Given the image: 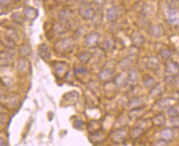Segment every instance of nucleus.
<instances>
[{"mask_svg": "<svg viewBox=\"0 0 179 146\" xmlns=\"http://www.w3.org/2000/svg\"><path fill=\"white\" fill-rule=\"evenodd\" d=\"M75 47V41L72 38H63L58 39L54 44V50L59 54H67L72 51Z\"/></svg>", "mask_w": 179, "mask_h": 146, "instance_id": "obj_1", "label": "nucleus"}, {"mask_svg": "<svg viewBox=\"0 0 179 146\" xmlns=\"http://www.w3.org/2000/svg\"><path fill=\"white\" fill-rule=\"evenodd\" d=\"M127 136H128L127 127H118V129L114 130L111 132L109 135V138L113 143L115 144H119L125 141Z\"/></svg>", "mask_w": 179, "mask_h": 146, "instance_id": "obj_2", "label": "nucleus"}, {"mask_svg": "<svg viewBox=\"0 0 179 146\" xmlns=\"http://www.w3.org/2000/svg\"><path fill=\"white\" fill-rule=\"evenodd\" d=\"M53 67H54V74L57 78L59 79L66 78L69 71L68 64L64 62H54L53 63Z\"/></svg>", "mask_w": 179, "mask_h": 146, "instance_id": "obj_3", "label": "nucleus"}, {"mask_svg": "<svg viewBox=\"0 0 179 146\" xmlns=\"http://www.w3.org/2000/svg\"><path fill=\"white\" fill-rule=\"evenodd\" d=\"M78 13L84 20H93L96 17V11L88 3L81 4L78 9Z\"/></svg>", "mask_w": 179, "mask_h": 146, "instance_id": "obj_4", "label": "nucleus"}, {"mask_svg": "<svg viewBox=\"0 0 179 146\" xmlns=\"http://www.w3.org/2000/svg\"><path fill=\"white\" fill-rule=\"evenodd\" d=\"M101 35L97 32H92L90 33L86 36V46L90 48H96L98 46L100 41Z\"/></svg>", "mask_w": 179, "mask_h": 146, "instance_id": "obj_5", "label": "nucleus"}, {"mask_svg": "<svg viewBox=\"0 0 179 146\" xmlns=\"http://www.w3.org/2000/svg\"><path fill=\"white\" fill-rule=\"evenodd\" d=\"M98 79L102 82H107L114 76V71L110 68H104L98 73Z\"/></svg>", "mask_w": 179, "mask_h": 146, "instance_id": "obj_6", "label": "nucleus"}, {"mask_svg": "<svg viewBox=\"0 0 179 146\" xmlns=\"http://www.w3.org/2000/svg\"><path fill=\"white\" fill-rule=\"evenodd\" d=\"M168 21L171 23V24H177L179 23V16L178 12L176 7H170L168 6Z\"/></svg>", "mask_w": 179, "mask_h": 146, "instance_id": "obj_7", "label": "nucleus"}, {"mask_svg": "<svg viewBox=\"0 0 179 146\" xmlns=\"http://www.w3.org/2000/svg\"><path fill=\"white\" fill-rule=\"evenodd\" d=\"M131 40L132 42V44L134 47L139 48L141 47L145 43V37L141 33L138 31L133 32L131 35Z\"/></svg>", "mask_w": 179, "mask_h": 146, "instance_id": "obj_8", "label": "nucleus"}, {"mask_svg": "<svg viewBox=\"0 0 179 146\" xmlns=\"http://www.w3.org/2000/svg\"><path fill=\"white\" fill-rule=\"evenodd\" d=\"M17 68L20 74L26 75L28 72L30 68V63L28 60L26 59H25V58L18 59L17 63Z\"/></svg>", "mask_w": 179, "mask_h": 146, "instance_id": "obj_9", "label": "nucleus"}, {"mask_svg": "<svg viewBox=\"0 0 179 146\" xmlns=\"http://www.w3.org/2000/svg\"><path fill=\"white\" fill-rule=\"evenodd\" d=\"M120 16V10L118 7H112L108 8L106 12V18L108 22H116Z\"/></svg>", "mask_w": 179, "mask_h": 146, "instance_id": "obj_10", "label": "nucleus"}, {"mask_svg": "<svg viewBox=\"0 0 179 146\" xmlns=\"http://www.w3.org/2000/svg\"><path fill=\"white\" fill-rule=\"evenodd\" d=\"M104 133L103 132H101L100 130L94 132H90V140L94 144H101L104 141Z\"/></svg>", "mask_w": 179, "mask_h": 146, "instance_id": "obj_11", "label": "nucleus"}, {"mask_svg": "<svg viewBox=\"0 0 179 146\" xmlns=\"http://www.w3.org/2000/svg\"><path fill=\"white\" fill-rule=\"evenodd\" d=\"M38 54L44 60H49L51 58V51L46 44H41L38 47Z\"/></svg>", "mask_w": 179, "mask_h": 146, "instance_id": "obj_12", "label": "nucleus"}, {"mask_svg": "<svg viewBox=\"0 0 179 146\" xmlns=\"http://www.w3.org/2000/svg\"><path fill=\"white\" fill-rule=\"evenodd\" d=\"M53 31L55 34L57 35H63L67 32V28L64 24V22H55L53 26Z\"/></svg>", "mask_w": 179, "mask_h": 146, "instance_id": "obj_13", "label": "nucleus"}, {"mask_svg": "<svg viewBox=\"0 0 179 146\" xmlns=\"http://www.w3.org/2000/svg\"><path fill=\"white\" fill-rule=\"evenodd\" d=\"M71 16H72V11L69 8H63L61 9L59 12L58 14V18H59V22H64L66 23L71 19Z\"/></svg>", "mask_w": 179, "mask_h": 146, "instance_id": "obj_14", "label": "nucleus"}, {"mask_svg": "<svg viewBox=\"0 0 179 146\" xmlns=\"http://www.w3.org/2000/svg\"><path fill=\"white\" fill-rule=\"evenodd\" d=\"M165 71L167 74L176 75L179 73V65L173 61L168 62L165 65Z\"/></svg>", "mask_w": 179, "mask_h": 146, "instance_id": "obj_15", "label": "nucleus"}, {"mask_svg": "<svg viewBox=\"0 0 179 146\" xmlns=\"http://www.w3.org/2000/svg\"><path fill=\"white\" fill-rule=\"evenodd\" d=\"M113 82L116 85V86H119V87H125L128 85V75L124 72L119 73L113 79Z\"/></svg>", "mask_w": 179, "mask_h": 146, "instance_id": "obj_16", "label": "nucleus"}, {"mask_svg": "<svg viewBox=\"0 0 179 146\" xmlns=\"http://www.w3.org/2000/svg\"><path fill=\"white\" fill-rule=\"evenodd\" d=\"M160 62L157 57L155 56H150L146 60V63L145 67H147L149 70H157L160 67Z\"/></svg>", "mask_w": 179, "mask_h": 146, "instance_id": "obj_17", "label": "nucleus"}, {"mask_svg": "<svg viewBox=\"0 0 179 146\" xmlns=\"http://www.w3.org/2000/svg\"><path fill=\"white\" fill-rule=\"evenodd\" d=\"M145 106V100L143 98L140 97H134L131 99L128 103V107L132 108H135V107H144Z\"/></svg>", "mask_w": 179, "mask_h": 146, "instance_id": "obj_18", "label": "nucleus"}, {"mask_svg": "<svg viewBox=\"0 0 179 146\" xmlns=\"http://www.w3.org/2000/svg\"><path fill=\"white\" fill-rule=\"evenodd\" d=\"M133 63L132 57H126L123 59L119 63H118V66L121 68V70L123 71H126L131 69L132 65Z\"/></svg>", "mask_w": 179, "mask_h": 146, "instance_id": "obj_19", "label": "nucleus"}, {"mask_svg": "<svg viewBox=\"0 0 179 146\" xmlns=\"http://www.w3.org/2000/svg\"><path fill=\"white\" fill-rule=\"evenodd\" d=\"M149 32L153 37L160 38L164 34V29L160 25H152L149 28Z\"/></svg>", "mask_w": 179, "mask_h": 146, "instance_id": "obj_20", "label": "nucleus"}, {"mask_svg": "<svg viewBox=\"0 0 179 146\" xmlns=\"http://www.w3.org/2000/svg\"><path fill=\"white\" fill-rule=\"evenodd\" d=\"M145 129L140 127V126L133 127L130 132V138L133 140H136L145 134Z\"/></svg>", "mask_w": 179, "mask_h": 146, "instance_id": "obj_21", "label": "nucleus"}, {"mask_svg": "<svg viewBox=\"0 0 179 146\" xmlns=\"http://www.w3.org/2000/svg\"><path fill=\"white\" fill-rule=\"evenodd\" d=\"M104 92L107 97H113V95H115L116 85L114 82H111L110 80L107 81L104 84Z\"/></svg>", "mask_w": 179, "mask_h": 146, "instance_id": "obj_22", "label": "nucleus"}, {"mask_svg": "<svg viewBox=\"0 0 179 146\" xmlns=\"http://www.w3.org/2000/svg\"><path fill=\"white\" fill-rule=\"evenodd\" d=\"M151 123L153 126L157 127H161L165 126L166 123V118H165V115L163 113H159V114L155 115L151 120Z\"/></svg>", "mask_w": 179, "mask_h": 146, "instance_id": "obj_23", "label": "nucleus"}, {"mask_svg": "<svg viewBox=\"0 0 179 146\" xmlns=\"http://www.w3.org/2000/svg\"><path fill=\"white\" fill-rule=\"evenodd\" d=\"M23 15L25 18L28 20H34L38 15L37 10L31 7H25L23 9Z\"/></svg>", "mask_w": 179, "mask_h": 146, "instance_id": "obj_24", "label": "nucleus"}, {"mask_svg": "<svg viewBox=\"0 0 179 146\" xmlns=\"http://www.w3.org/2000/svg\"><path fill=\"white\" fill-rule=\"evenodd\" d=\"M79 96H80V95H79V93L77 91L72 90V91H69V92L66 93L63 95V99L67 102L73 103H76L79 99Z\"/></svg>", "mask_w": 179, "mask_h": 146, "instance_id": "obj_25", "label": "nucleus"}, {"mask_svg": "<svg viewBox=\"0 0 179 146\" xmlns=\"http://www.w3.org/2000/svg\"><path fill=\"white\" fill-rule=\"evenodd\" d=\"M114 47V40L111 38H105L101 42L100 48L104 52H108Z\"/></svg>", "mask_w": 179, "mask_h": 146, "instance_id": "obj_26", "label": "nucleus"}, {"mask_svg": "<svg viewBox=\"0 0 179 146\" xmlns=\"http://www.w3.org/2000/svg\"><path fill=\"white\" fill-rule=\"evenodd\" d=\"M174 131L171 129V128H165V129H163L160 132V136H161V138L166 140L169 142L171 141L174 138Z\"/></svg>", "mask_w": 179, "mask_h": 146, "instance_id": "obj_27", "label": "nucleus"}, {"mask_svg": "<svg viewBox=\"0 0 179 146\" xmlns=\"http://www.w3.org/2000/svg\"><path fill=\"white\" fill-rule=\"evenodd\" d=\"M128 75V80L129 82L132 83H136L139 80V78H140V74H139V71L135 68H131L128 70V72L127 74Z\"/></svg>", "mask_w": 179, "mask_h": 146, "instance_id": "obj_28", "label": "nucleus"}, {"mask_svg": "<svg viewBox=\"0 0 179 146\" xmlns=\"http://www.w3.org/2000/svg\"><path fill=\"white\" fill-rule=\"evenodd\" d=\"M163 93V89L162 86L160 85V84H155L154 86L152 87L151 90L150 91V94H149V97L150 98H156L159 97L160 95H162Z\"/></svg>", "mask_w": 179, "mask_h": 146, "instance_id": "obj_29", "label": "nucleus"}, {"mask_svg": "<svg viewBox=\"0 0 179 146\" xmlns=\"http://www.w3.org/2000/svg\"><path fill=\"white\" fill-rule=\"evenodd\" d=\"M91 58H92V54L87 51L82 52L80 54H78V56H77L78 61L82 64L88 63L89 62L91 61Z\"/></svg>", "mask_w": 179, "mask_h": 146, "instance_id": "obj_30", "label": "nucleus"}, {"mask_svg": "<svg viewBox=\"0 0 179 146\" xmlns=\"http://www.w3.org/2000/svg\"><path fill=\"white\" fill-rule=\"evenodd\" d=\"M142 84L145 88H152L156 84V80L151 75H145L142 79Z\"/></svg>", "mask_w": 179, "mask_h": 146, "instance_id": "obj_31", "label": "nucleus"}, {"mask_svg": "<svg viewBox=\"0 0 179 146\" xmlns=\"http://www.w3.org/2000/svg\"><path fill=\"white\" fill-rule=\"evenodd\" d=\"M144 109H145V106L144 107L132 108L130 112H129V116L133 117H136V118H140L144 114Z\"/></svg>", "mask_w": 179, "mask_h": 146, "instance_id": "obj_32", "label": "nucleus"}, {"mask_svg": "<svg viewBox=\"0 0 179 146\" xmlns=\"http://www.w3.org/2000/svg\"><path fill=\"white\" fill-rule=\"evenodd\" d=\"M100 122H99L97 120H92L91 122H89L88 126H87V129H88L89 132H94L100 130Z\"/></svg>", "mask_w": 179, "mask_h": 146, "instance_id": "obj_33", "label": "nucleus"}, {"mask_svg": "<svg viewBox=\"0 0 179 146\" xmlns=\"http://www.w3.org/2000/svg\"><path fill=\"white\" fill-rule=\"evenodd\" d=\"M31 53V48L29 44H23L19 47V54L22 57L26 58V57L29 56Z\"/></svg>", "mask_w": 179, "mask_h": 146, "instance_id": "obj_34", "label": "nucleus"}, {"mask_svg": "<svg viewBox=\"0 0 179 146\" xmlns=\"http://www.w3.org/2000/svg\"><path fill=\"white\" fill-rule=\"evenodd\" d=\"M171 102H172L171 99L166 98V99H160V101H158L156 103V105L160 109H166V108L171 106Z\"/></svg>", "mask_w": 179, "mask_h": 146, "instance_id": "obj_35", "label": "nucleus"}, {"mask_svg": "<svg viewBox=\"0 0 179 146\" xmlns=\"http://www.w3.org/2000/svg\"><path fill=\"white\" fill-rule=\"evenodd\" d=\"M74 73L75 75L77 76V77H80V76H86L89 74L88 69L85 67L80 66V67H76L74 68Z\"/></svg>", "mask_w": 179, "mask_h": 146, "instance_id": "obj_36", "label": "nucleus"}, {"mask_svg": "<svg viewBox=\"0 0 179 146\" xmlns=\"http://www.w3.org/2000/svg\"><path fill=\"white\" fill-rule=\"evenodd\" d=\"M160 57L164 59H169L171 57L173 56V52L171 49H162L160 53Z\"/></svg>", "mask_w": 179, "mask_h": 146, "instance_id": "obj_37", "label": "nucleus"}, {"mask_svg": "<svg viewBox=\"0 0 179 146\" xmlns=\"http://www.w3.org/2000/svg\"><path fill=\"white\" fill-rule=\"evenodd\" d=\"M167 113L168 115L170 117H175V116H178L179 115V111L177 107H174V106H170L167 108Z\"/></svg>", "mask_w": 179, "mask_h": 146, "instance_id": "obj_38", "label": "nucleus"}, {"mask_svg": "<svg viewBox=\"0 0 179 146\" xmlns=\"http://www.w3.org/2000/svg\"><path fill=\"white\" fill-rule=\"evenodd\" d=\"M169 123H170V126H171L173 129H178L179 128V115L178 116H175V117H170Z\"/></svg>", "mask_w": 179, "mask_h": 146, "instance_id": "obj_39", "label": "nucleus"}, {"mask_svg": "<svg viewBox=\"0 0 179 146\" xmlns=\"http://www.w3.org/2000/svg\"><path fill=\"white\" fill-rule=\"evenodd\" d=\"M12 18L14 20L15 22L18 23V24H22L23 21H24V18H23V16H22V13L20 12H15L12 15Z\"/></svg>", "mask_w": 179, "mask_h": 146, "instance_id": "obj_40", "label": "nucleus"}, {"mask_svg": "<svg viewBox=\"0 0 179 146\" xmlns=\"http://www.w3.org/2000/svg\"><path fill=\"white\" fill-rule=\"evenodd\" d=\"M174 76L175 75H170V74H167V75H165V82L167 83L168 85H173V84L175 83V80H176Z\"/></svg>", "mask_w": 179, "mask_h": 146, "instance_id": "obj_41", "label": "nucleus"}, {"mask_svg": "<svg viewBox=\"0 0 179 146\" xmlns=\"http://www.w3.org/2000/svg\"><path fill=\"white\" fill-rule=\"evenodd\" d=\"M18 103H19V98H18V96H13V97L10 98L9 104L12 107H17V105H18Z\"/></svg>", "mask_w": 179, "mask_h": 146, "instance_id": "obj_42", "label": "nucleus"}, {"mask_svg": "<svg viewBox=\"0 0 179 146\" xmlns=\"http://www.w3.org/2000/svg\"><path fill=\"white\" fill-rule=\"evenodd\" d=\"M84 127V122L83 121H81V120H76L75 122H73V127L74 128H76L77 130H82Z\"/></svg>", "mask_w": 179, "mask_h": 146, "instance_id": "obj_43", "label": "nucleus"}, {"mask_svg": "<svg viewBox=\"0 0 179 146\" xmlns=\"http://www.w3.org/2000/svg\"><path fill=\"white\" fill-rule=\"evenodd\" d=\"M168 144H169V141L163 139V138H160V140H156V142L155 143V145L157 146H166Z\"/></svg>", "mask_w": 179, "mask_h": 146, "instance_id": "obj_44", "label": "nucleus"}, {"mask_svg": "<svg viewBox=\"0 0 179 146\" xmlns=\"http://www.w3.org/2000/svg\"><path fill=\"white\" fill-rule=\"evenodd\" d=\"M94 3H96V5H98L100 7H102L105 4V0H92Z\"/></svg>", "mask_w": 179, "mask_h": 146, "instance_id": "obj_45", "label": "nucleus"}, {"mask_svg": "<svg viewBox=\"0 0 179 146\" xmlns=\"http://www.w3.org/2000/svg\"><path fill=\"white\" fill-rule=\"evenodd\" d=\"M12 0H0V3L2 5H5V6H7V5H9L11 2H12Z\"/></svg>", "mask_w": 179, "mask_h": 146, "instance_id": "obj_46", "label": "nucleus"}, {"mask_svg": "<svg viewBox=\"0 0 179 146\" xmlns=\"http://www.w3.org/2000/svg\"><path fill=\"white\" fill-rule=\"evenodd\" d=\"M7 144V142L2 137H0V146L1 145H6Z\"/></svg>", "mask_w": 179, "mask_h": 146, "instance_id": "obj_47", "label": "nucleus"}, {"mask_svg": "<svg viewBox=\"0 0 179 146\" xmlns=\"http://www.w3.org/2000/svg\"><path fill=\"white\" fill-rule=\"evenodd\" d=\"M3 110H4V107H3V106H2V105L0 103V114H1V113H2Z\"/></svg>", "mask_w": 179, "mask_h": 146, "instance_id": "obj_48", "label": "nucleus"}, {"mask_svg": "<svg viewBox=\"0 0 179 146\" xmlns=\"http://www.w3.org/2000/svg\"><path fill=\"white\" fill-rule=\"evenodd\" d=\"M2 12V7H0V14H1Z\"/></svg>", "mask_w": 179, "mask_h": 146, "instance_id": "obj_49", "label": "nucleus"}, {"mask_svg": "<svg viewBox=\"0 0 179 146\" xmlns=\"http://www.w3.org/2000/svg\"><path fill=\"white\" fill-rule=\"evenodd\" d=\"M178 54H179V48H178Z\"/></svg>", "mask_w": 179, "mask_h": 146, "instance_id": "obj_50", "label": "nucleus"}]
</instances>
